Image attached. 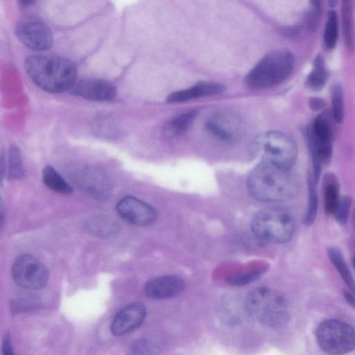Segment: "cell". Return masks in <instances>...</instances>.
Segmentation results:
<instances>
[{"label":"cell","instance_id":"obj_3","mask_svg":"<svg viewBox=\"0 0 355 355\" xmlns=\"http://www.w3.org/2000/svg\"><path fill=\"white\" fill-rule=\"evenodd\" d=\"M245 308L248 315L260 324L277 329L285 326L290 318L286 298L268 287H257L246 296Z\"/></svg>","mask_w":355,"mask_h":355},{"label":"cell","instance_id":"obj_14","mask_svg":"<svg viewBox=\"0 0 355 355\" xmlns=\"http://www.w3.org/2000/svg\"><path fill=\"white\" fill-rule=\"evenodd\" d=\"M146 315V309L141 303H133L127 305L120 310L114 316L111 331L114 336H123L136 328L144 321Z\"/></svg>","mask_w":355,"mask_h":355},{"label":"cell","instance_id":"obj_7","mask_svg":"<svg viewBox=\"0 0 355 355\" xmlns=\"http://www.w3.org/2000/svg\"><path fill=\"white\" fill-rule=\"evenodd\" d=\"M320 349L330 354H347L354 349V330L349 324L337 319L320 322L315 330Z\"/></svg>","mask_w":355,"mask_h":355},{"label":"cell","instance_id":"obj_28","mask_svg":"<svg viewBox=\"0 0 355 355\" xmlns=\"http://www.w3.org/2000/svg\"><path fill=\"white\" fill-rule=\"evenodd\" d=\"M265 271L266 268H258L250 271L234 275L230 277L227 282L232 285L243 286L259 278Z\"/></svg>","mask_w":355,"mask_h":355},{"label":"cell","instance_id":"obj_27","mask_svg":"<svg viewBox=\"0 0 355 355\" xmlns=\"http://www.w3.org/2000/svg\"><path fill=\"white\" fill-rule=\"evenodd\" d=\"M331 114L334 119L342 122L343 119V96L341 86L337 83L334 85L331 91Z\"/></svg>","mask_w":355,"mask_h":355},{"label":"cell","instance_id":"obj_6","mask_svg":"<svg viewBox=\"0 0 355 355\" xmlns=\"http://www.w3.org/2000/svg\"><path fill=\"white\" fill-rule=\"evenodd\" d=\"M250 226L257 238L275 244L288 242L294 232V220L291 214L280 207L260 210L253 216Z\"/></svg>","mask_w":355,"mask_h":355},{"label":"cell","instance_id":"obj_30","mask_svg":"<svg viewBox=\"0 0 355 355\" xmlns=\"http://www.w3.org/2000/svg\"><path fill=\"white\" fill-rule=\"evenodd\" d=\"M351 202V198L347 196L343 197L340 199L338 207L334 214L336 221L340 225H343L347 222Z\"/></svg>","mask_w":355,"mask_h":355},{"label":"cell","instance_id":"obj_15","mask_svg":"<svg viewBox=\"0 0 355 355\" xmlns=\"http://www.w3.org/2000/svg\"><path fill=\"white\" fill-rule=\"evenodd\" d=\"M71 91L75 96L98 101H110L116 94V88L112 84L96 79H85L76 82Z\"/></svg>","mask_w":355,"mask_h":355},{"label":"cell","instance_id":"obj_24","mask_svg":"<svg viewBox=\"0 0 355 355\" xmlns=\"http://www.w3.org/2000/svg\"><path fill=\"white\" fill-rule=\"evenodd\" d=\"M8 175L12 180H21L24 175L22 155L20 148L15 144L10 146L8 155Z\"/></svg>","mask_w":355,"mask_h":355},{"label":"cell","instance_id":"obj_9","mask_svg":"<svg viewBox=\"0 0 355 355\" xmlns=\"http://www.w3.org/2000/svg\"><path fill=\"white\" fill-rule=\"evenodd\" d=\"M15 34L24 46L33 51L48 50L53 45V37L50 28L35 17L21 19L16 25Z\"/></svg>","mask_w":355,"mask_h":355},{"label":"cell","instance_id":"obj_21","mask_svg":"<svg viewBox=\"0 0 355 355\" xmlns=\"http://www.w3.org/2000/svg\"><path fill=\"white\" fill-rule=\"evenodd\" d=\"M328 78V72L324 59L322 55H318L313 64V68L309 74L306 84L314 90L322 89L326 83Z\"/></svg>","mask_w":355,"mask_h":355},{"label":"cell","instance_id":"obj_11","mask_svg":"<svg viewBox=\"0 0 355 355\" xmlns=\"http://www.w3.org/2000/svg\"><path fill=\"white\" fill-rule=\"evenodd\" d=\"M206 130L214 137L225 142H234L243 132L242 120L229 112H220L210 115L205 121Z\"/></svg>","mask_w":355,"mask_h":355},{"label":"cell","instance_id":"obj_12","mask_svg":"<svg viewBox=\"0 0 355 355\" xmlns=\"http://www.w3.org/2000/svg\"><path fill=\"white\" fill-rule=\"evenodd\" d=\"M116 210L124 220L138 226L150 225L157 217L153 207L132 196L121 198L116 205Z\"/></svg>","mask_w":355,"mask_h":355},{"label":"cell","instance_id":"obj_34","mask_svg":"<svg viewBox=\"0 0 355 355\" xmlns=\"http://www.w3.org/2000/svg\"><path fill=\"white\" fill-rule=\"evenodd\" d=\"M344 296L347 301L348 304L354 307V296L349 292L345 291L344 293Z\"/></svg>","mask_w":355,"mask_h":355},{"label":"cell","instance_id":"obj_23","mask_svg":"<svg viewBox=\"0 0 355 355\" xmlns=\"http://www.w3.org/2000/svg\"><path fill=\"white\" fill-rule=\"evenodd\" d=\"M328 257L331 263L339 272L343 280L345 282L348 288L354 291V279L351 274L350 270L345 261L340 250L336 248L331 247L328 249Z\"/></svg>","mask_w":355,"mask_h":355},{"label":"cell","instance_id":"obj_18","mask_svg":"<svg viewBox=\"0 0 355 355\" xmlns=\"http://www.w3.org/2000/svg\"><path fill=\"white\" fill-rule=\"evenodd\" d=\"M341 15L345 46L351 53L354 49V0H341Z\"/></svg>","mask_w":355,"mask_h":355},{"label":"cell","instance_id":"obj_29","mask_svg":"<svg viewBox=\"0 0 355 355\" xmlns=\"http://www.w3.org/2000/svg\"><path fill=\"white\" fill-rule=\"evenodd\" d=\"M310 10L306 18V27L313 32L318 27L321 15L322 0H309Z\"/></svg>","mask_w":355,"mask_h":355},{"label":"cell","instance_id":"obj_8","mask_svg":"<svg viewBox=\"0 0 355 355\" xmlns=\"http://www.w3.org/2000/svg\"><path fill=\"white\" fill-rule=\"evenodd\" d=\"M12 275L19 286L31 290L43 288L49 280L46 266L31 254H23L15 260L12 267Z\"/></svg>","mask_w":355,"mask_h":355},{"label":"cell","instance_id":"obj_33","mask_svg":"<svg viewBox=\"0 0 355 355\" xmlns=\"http://www.w3.org/2000/svg\"><path fill=\"white\" fill-rule=\"evenodd\" d=\"M310 105H311L312 109L319 110L324 106V103H323L322 100H321V99L312 98L310 101Z\"/></svg>","mask_w":355,"mask_h":355},{"label":"cell","instance_id":"obj_26","mask_svg":"<svg viewBox=\"0 0 355 355\" xmlns=\"http://www.w3.org/2000/svg\"><path fill=\"white\" fill-rule=\"evenodd\" d=\"M309 200L306 213L304 216V223L305 225L309 226L311 225L317 216L318 212V194L315 188V182L313 178H309Z\"/></svg>","mask_w":355,"mask_h":355},{"label":"cell","instance_id":"obj_35","mask_svg":"<svg viewBox=\"0 0 355 355\" xmlns=\"http://www.w3.org/2000/svg\"><path fill=\"white\" fill-rule=\"evenodd\" d=\"M23 6H30L35 3L37 0H19Z\"/></svg>","mask_w":355,"mask_h":355},{"label":"cell","instance_id":"obj_19","mask_svg":"<svg viewBox=\"0 0 355 355\" xmlns=\"http://www.w3.org/2000/svg\"><path fill=\"white\" fill-rule=\"evenodd\" d=\"M44 184L51 190L63 194H70L73 191L71 185L51 165H46L42 170Z\"/></svg>","mask_w":355,"mask_h":355},{"label":"cell","instance_id":"obj_10","mask_svg":"<svg viewBox=\"0 0 355 355\" xmlns=\"http://www.w3.org/2000/svg\"><path fill=\"white\" fill-rule=\"evenodd\" d=\"M68 174L79 188L96 198H105L110 192L108 178L96 168L89 165H73L68 168Z\"/></svg>","mask_w":355,"mask_h":355},{"label":"cell","instance_id":"obj_31","mask_svg":"<svg viewBox=\"0 0 355 355\" xmlns=\"http://www.w3.org/2000/svg\"><path fill=\"white\" fill-rule=\"evenodd\" d=\"M2 352L5 355H12L13 354V349L11 343V338L10 334L8 333L5 334L2 342Z\"/></svg>","mask_w":355,"mask_h":355},{"label":"cell","instance_id":"obj_2","mask_svg":"<svg viewBox=\"0 0 355 355\" xmlns=\"http://www.w3.org/2000/svg\"><path fill=\"white\" fill-rule=\"evenodd\" d=\"M24 68L31 80L49 93L69 90L76 82V67L64 57L32 55L26 58Z\"/></svg>","mask_w":355,"mask_h":355},{"label":"cell","instance_id":"obj_36","mask_svg":"<svg viewBox=\"0 0 355 355\" xmlns=\"http://www.w3.org/2000/svg\"><path fill=\"white\" fill-rule=\"evenodd\" d=\"M338 3V0H329V4L331 7L335 6Z\"/></svg>","mask_w":355,"mask_h":355},{"label":"cell","instance_id":"obj_20","mask_svg":"<svg viewBox=\"0 0 355 355\" xmlns=\"http://www.w3.org/2000/svg\"><path fill=\"white\" fill-rule=\"evenodd\" d=\"M324 183V211L328 215H334L340 199L338 182L334 175H327Z\"/></svg>","mask_w":355,"mask_h":355},{"label":"cell","instance_id":"obj_22","mask_svg":"<svg viewBox=\"0 0 355 355\" xmlns=\"http://www.w3.org/2000/svg\"><path fill=\"white\" fill-rule=\"evenodd\" d=\"M197 115L196 110H191L176 116L170 120L165 127L166 132L171 137L183 134L194 121Z\"/></svg>","mask_w":355,"mask_h":355},{"label":"cell","instance_id":"obj_37","mask_svg":"<svg viewBox=\"0 0 355 355\" xmlns=\"http://www.w3.org/2000/svg\"><path fill=\"white\" fill-rule=\"evenodd\" d=\"M2 209H3V202L0 197V214H2Z\"/></svg>","mask_w":355,"mask_h":355},{"label":"cell","instance_id":"obj_16","mask_svg":"<svg viewBox=\"0 0 355 355\" xmlns=\"http://www.w3.org/2000/svg\"><path fill=\"white\" fill-rule=\"evenodd\" d=\"M184 281L175 275H164L148 281L144 286L147 296L156 300L168 299L180 295L184 288Z\"/></svg>","mask_w":355,"mask_h":355},{"label":"cell","instance_id":"obj_13","mask_svg":"<svg viewBox=\"0 0 355 355\" xmlns=\"http://www.w3.org/2000/svg\"><path fill=\"white\" fill-rule=\"evenodd\" d=\"M307 134L321 162H327L332 153L333 128L330 117L326 113L318 115Z\"/></svg>","mask_w":355,"mask_h":355},{"label":"cell","instance_id":"obj_1","mask_svg":"<svg viewBox=\"0 0 355 355\" xmlns=\"http://www.w3.org/2000/svg\"><path fill=\"white\" fill-rule=\"evenodd\" d=\"M247 187L254 199L275 202L294 198L299 183L289 169L260 162L251 171Z\"/></svg>","mask_w":355,"mask_h":355},{"label":"cell","instance_id":"obj_38","mask_svg":"<svg viewBox=\"0 0 355 355\" xmlns=\"http://www.w3.org/2000/svg\"><path fill=\"white\" fill-rule=\"evenodd\" d=\"M2 218H3V214H0V223H1V220H2Z\"/></svg>","mask_w":355,"mask_h":355},{"label":"cell","instance_id":"obj_25","mask_svg":"<svg viewBox=\"0 0 355 355\" xmlns=\"http://www.w3.org/2000/svg\"><path fill=\"white\" fill-rule=\"evenodd\" d=\"M338 38V19L335 10L329 11L323 35V40L325 48L327 50L334 49L337 44Z\"/></svg>","mask_w":355,"mask_h":355},{"label":"cell","instance_id":"obj_4","mask_svg":"<svg viewBox=\"0 0 355 355\" xmlns=\"http://www.w3.org/2000/svg\"><path fill=\"white\" fill-rule=\"evenodd\" d=\"M295 60L288 49H279L264 55L248 72L244 81L251 89L273 87L284 82L291 74Z\"/></svg>","mask_w":355,"mask_h":355},{"label":"cell","instance_id":"obj_17","mask_svg":"<svg viewBox=\"0 0 355 355\" xmlns=\"http://www.w3.org/2000/svg\"><path fill=\"white\" fill-rule=\"evenodd\" d=\"M225 90V87L215 82H200L196 85L174 92L167 97V101L170 103L184 102L189 100L213 96L220 94Z\"/></svg>","mask_w":355,"mask_h":355},{"label":"cell","instance_id":"obj_32","mask_svg":"<svg viewBox=\"0 0 355 355\" xmlns=\"http://www.w3.org/2000/svg\"><path fill=\"white\" fill-rule=\"evenodd\" d=\"M6 155L4 150L0 153V184H2L6 172Z\"/></svg>","mask_w":355,"mask_h":355},{"label":"cell","instance_id":"obj_5","mask_svg":"<svg viewBox=\"0 0 355 355\" xmlns=\"http://www.w3.org/2000/svg\"><path fill=\"white\" fill-rule=\"evenodd\" d=\"M251 150L261 162L286 169L294 164L297 155L293 140L279 131H268L256 137Z\"/></svg>","mask_w":355,"mask_h":355}]
</instances>
